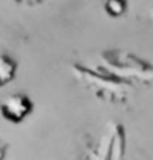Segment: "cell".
<instances>
[{"mask_svg":"<svg viewBox=\"0 0 153 160\" xmlns=\"http://www.w3.org/2000/svg\"><path fill=\"white\" fill-rule=\"evenodd\" d=\"M2 114L12 122H20L28 114L26 98L20 96V94L5 98V101L2 102Z\"/></svg>","mask_w":153,"mask_h":160,"instance_id":"cell-1","label":"cell"},{"mask_svg":"<svg viewBox=\"0 0 153 160\" xmlns=\"http://www.w3.org/2000/svg\"><path fill=\"white\" fill-rule=\"evenodd\" d=\"M13 71H15V66L13 63L8 61L7 58H0V86L8 82L12 78H13Z\"/></svg>","mask_w":153,"mask_h":160,"instance_id":"cell-2","label":"cell"}]
</instances>
